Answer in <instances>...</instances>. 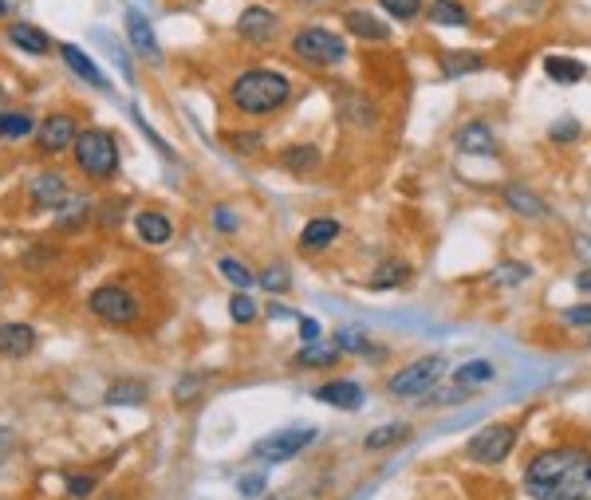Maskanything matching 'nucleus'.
<instances>
[{"label": "nucleus", "instance_id": "nucleus-1", "mask_svg": "<svg viewBox=\"0 0 591 500\" xmlns=\"http://www.w3.org/2000/svg\"><path fill=\"white\" fill-rule=\"evenodd\" d=\"M532 500H591V453L576 445L540 449L525 465Z\"/></svg>", "mask_w": 591, "mask_h": 500}, {"label": "nucleus", "instance_id": "nucleus-2", "mask_svg": "<svg viewBox=\"0 0 591 500\" xmlns=\"http://www.w3.org/2000/svg\"><path fill=\"white\" fill-rule=\"evenodd\" d=\"M229 107L237 115H249V119H264V115H276L292 103V79L284 71H272V67H245L233 75L229 83Z\"/></svg>", "mask_w": 591, "mask_h": 500}, {"label": "nucleus", "instance_id": "nucleus-3", "mask_svg": "<svg viewBox=\"0 0 591 500\" xmlns=\"http://www.w3.org/2000/svg\"><path fill=\"white\" fill-rule=\"evenodd\" d=\"M71 162L87 182H111L119 174V162H123L119 138L107 126H83L75 146H71Z\"/></svg>", "mask_w": 591, "mask_h": 500}, {"label": "nucleus", "instance_id": "nucleus-4", "mask_svg": "<svg viewBox=\"0 0 591 500\" xmlns=\"http://www.w3.org/2000/svg\"><path fill=\"white\" fill-rule=\"evenodd\" d=\"M292 56L304 63V67H316V71H328L347 63V40L339 32H331L324 24H304L292 32Z\"/></svg>", "mask_w": 591, "mask_h": 500}, {"label": "nucleus", "instance_id": "nucleus-5", "mask_svg": "<svg viewBox=\"0 0 591 500\" xmlns=\"http://www.w3.org/2000/svg\"><path fill=\"white\" fill-rule=\"evenodd\" d=\"M87 312L95 315L99 323H107V327H131V323L142 319V304H138V296H134L127 284L107 280V284L91 288Z\"/></svg>", "mask_w": 591, "mask_h": 500}, {"label": "nucleus", "instance_id": "nucleus-6", "mask_svg": "<svg viewBox=\"0 0 591 500\" xmlns=\"http://www.w3.org/2000/svg\"><path fill=\"white\" fill-rule=\"evenodd\" d=\"M442 375H446V359L442 355H422V359L406 363L402 371H394L387 378V390L394 398H426L442 382Z\"/></svg>", "mask_w": 591, "mask_h": 500}, {"label": "nucleus", "instance_id": "nucleus-7", "mask_svg": "<svg viewBox=\"0 0 591 500\" xmlns=\"http://www.w3.org/2000/svg\"><path fill=\"white\" fill-rule=\"evenodd\" d=\"M517 438H521L517 426H509V422H493V426H485V430H477V434L469 438L465 453H469V461H477V465H501V461L513 453Z\"/></svg>", "mask_w": 591, "mask_h": 500}, {"label": "nucleus", "instance_id": "nucleus-8", "mask_svg": "<svg viewBox=\"0 0 591 500\" xmlns=\"http://www.w3.org/2000/svg\"><path fill=\"white\" fill-rule=\"evenodd\" d=\"M79 130H83V126L75 123V115H71V111H52L48 119H40V123H36L32 142H36V150H40L44 158H56V154H64V150L75 146Z\"/></svg>", "mask_w": 591, "mask_h": 500}, {"label": "nucleus", "instance_id": "nucleus-9", "mask_svg": "<svg viewBox=\"0 0 591 500\" xmlns=\"http://www.w3.org/2000/svg\"><path fill=\"white\" fill-rule=\"evenodd\" d=\"M316 441V430L312 426H288V430H276L253 445V457L261 461H292L296 453H304L308 445Z\"/></svg>", "mask_w": 591, "mask_h": 500}, {"label": "nucleus", "instance_id": "nucleus-10", "mask_svg": "<svg viewBox=\"0 0 591 500\" xmlns=\"http://www.w3.org/2000/svg\"><path fill=\"white\" fill-rule=\"evenodd\" d=\"M237 36L253 48H268L280 36V12H272L268 4H245V12L237 16Z\"/></svg>", "mask_w": 591, "mask_h": 500}, {"label": "nucleus", "instance_id": "nucleus-11", "mask_svg": "<svg viewBox=\"0 0 591 500\" xmlns=\"http://www.w3.org/2000/svg\"><path fill=\"white\" fill-rule=\"evenodd\" d=\"M67 197H71V182H67L64 170H40V174L28 182V201H32V209L56 213Z\"/></svg>", "mask_w": 591, "mask_h": 500}, {"label": "nucleus", "instance_id": "nucleus-12", "mask_svg": "<svg viewBox=\"0 0 591 500\" xmlns=\"http://www.w3.org/2000/svg\"><path fill=\"white\" fill-rule=\"evenodd\" d=\"M123 24H127V40H131L134 52H138L142 60L162 63V44H158V36H154L150 16H142L138 8H127V12H123Z\"/></svg>", "mask_w": 591, "mask_h": 500}, {"label": "nucleus", "instance_id": "nucleus-13", "mask_svg": "<svg viewBox=\"0 0 591 500\" xmlns=\"http://www.w3.org/2000/svg\"><path fill=\"white\" fill-rule=\"evenodd\" d=\"M56 52H60V60L67 63V71H71L75 79H83V83L95 87V91H111V79L99 71V63H95L91 52H83L79 44H60Z\"/></svg>", "mask_w": 591, "mask_h": 500}, {"label": "nucleus", "instance_id": "nucleus-14", "mask_svg": "<svg viewBox=\"0 0 591 500\" xmlns=\"http://www.w3.org/2000/svg\"><path fill=\"white\" fill-rule=\"evenodd\" d=\"M343 28L355 36V40H367V44H387L391 40V24L383 16H375L371 8H351L343 16Z\"/></svg>", "mask_w": 591, "mask_h": 500}, {"label": "nucleus", "instance_id": "nucleus-15", "mask_svg": "<svg viewBox=\"0 0 591 500\" xmlns=\"http://www.w3.org/2000/svg\"><path fill=\"white\" fill-rule=\"evenodd\" d=\"M454 146H458L461 154H473V158H493V154H497V134H493V126L489 123L473 119V123L458 126Z\"/></svg>", "mask_w": 591, "mask_h": 500}, {"label": "nucleus", "instance_id": "nucleus-16", "mask_svg": "<svg viewBox=\"0 0 591 500\" xmlns=\"http://www.w3.org/2000/svg\"><path fill=\"white\" fill-rule=\"evenodd\" d=\"M131 225H134V233H138V241L150 245V249L170 245V237H174V221H170L162 209H138Z\"/></svg>", "mask_w": 591, "mask_h": 500}, {"label": "nucleus", "instance_id": "nucleus-17", "mask_svg": "<svg viewBox=\"0 0 591 500\" xmlns=\"http://www.w3.org/2000/svg\"><path fill=\"white\" fill-rule=\"evenodd\" d=\"M36 351V327L32 323H0V359H28Z\"/></svg>", "mask_w": 591, "mask_h": 500}, {"label": "nucleus", "instance_id": "nucleus-18", "mask_svg": "<svg viewBox=\"0 0 591 500\" xmlns=\"http://www.w3.org/2000/svg\"><path fill=\"white\" fill-rule=\"evenodd\" d=\"M316 398L335 406V410H359L363 398H367V390L359 382H351V378H331L324 386H316Z\"/></svg>", "mask_w": 591, "mask_h": 500}, {"label": "nucleus", "instance_id": "nucleus-19", "mask_svg": "<svg viewBox=\"0 0 591 500\" xmlns=\"http://www.w3.org/2000/svg\"><path fill=\"white\" fill-rule=\"evenodd\" d=\"M505 205H509L517 217H525V221H548V217H552L548 201H540L532 189L517 186V182H509V186H505Z\"/></svg>", "mask_w": 591, "mask_h": 500}, {"label": "nucleus", "instance_id": "nucleus-20", "mask_svg": "<svg viewBox=\"0 0 591 500\" xmlns=\"http://www.w3.org/2000/svg\"><path fill=\"white\" fill-rule=\"evenodd\" d=\"M8 44L20 48L24 56H48V52H52V36H48L44 28L28 24V20H16V24L8 28Z\"/></svg>", "mask_w": 591, "mask_h": 500}, {"label": "nucleus", "instance_id": "nucleus-21", "mask_svg": "<svg viewBox=\"0 0 591 500\" xmlns=\"http://www.w3.org/2000/svg\"><path fill=\"white\" fill-rule=\"evenodd\" d=\"M52 217H56V229H60V233H75V229H83V225H87V217H95V205H91L83 193H75V189H71V197H67Z\"/></svg>", "mask_w": 591, "mask_h": 500}, {"label": "nucleus", "instance_id": "nucleus-22", "mask_svg": "<svg viewBox=\"0 0 591 500\" xmlns=\"http://www.w3.org/2000/svg\"><path fill=\"white\" fill-rule=\"evenodd\" d=\"M280 166H284L288 174H296V178H308V174H316V170H320V150H316V146H308V142L284 146V150H280Z\"/></svg>", "mask_w": 591, "mask_h": 500}, {"label": "nucleus", "instance_id": "nucleus-23", "mask_svg": "<svg viewBox=\"0 0 591 500\" xmlns=\"http://www.w3.org/2000/svg\"><path fill=\"white\" fill-rule=\"evenodd\" d=\"M339 237V221L335 217H312L300 233V249L304 252H324Z\"/></svg>", "mask_w": 591, "mask_h": 500}, {"label": "nucleus", "instance_id": "nucleus-24", "mask_svg": "<svg viewBox=\"0 0 591 500\" xmlns=\"http://www.w3.org/2000/svg\"><path fill=\"white\" fill-rule=\"evenodd\" d=\"M146 398H150V386H146L142 378H119V382L107 386V394H103L107 406H142Z\"/></svg>", "mask_w": 591, "mask_h": 500}, {"label": "nucleus", "instance_id": "nucleus-25", "mask_svg": "<svg viewBox=\"0 0 591 500\" xmlns=\"http://www.w3.org/2000/svg\"><path fill=\"white\" fill-rule=\"evenodd\" d=\"M426 20L442 24V28H465L473 16H469V8L461 0H430L426 4Z\"/></svg>", "mask_w": 591, "mask_h": 500}, {"label": "nucleus", "instance_id": "nucleus-26", "mask_svg": "<svg viewBox=\"0 0 591 500\" xmlns=\"http://www.w3.org/2000/svg\"><path fill=\"white\" fill-rule=\"evenodd\" d=\"M343 359V351L335 347V343H304V351H296V367H308V371H328V367H335Z\"/></svg>", "mask_w": 591, "mask_h": 500}, {"label": "nucleus", "instance_id": "nucleus-27", "mask_svg": "<svg viewBox=\"0 0 591 500\" xmlns=\"http://www.w3.org/2000/svg\"><path fill=\"white\" fill-rule=\"evenodd\" d=\"M406 280H410V264H402V260H383V264L371 272L367 288H371V292H391V288H402Z\"/></svg>", "mask_w": 591, "mask_h": 500}, {"label": "nucleus", "instance_id": "nucleus-28", "mask_svg": "<svg viewBox=\"0 0 591 500\" xmlns=\"http://www.w3.org/2000/svg\"><path fill=\"white\" fill-rule=\"evenodd\" d=\"M544 75L552 83H580V79H588V63H580L576 56H548Z\"/></svg>", "mask_w": 591, "mask_h": 500}, {"label": "nucleus", "instance_id": "nucleus-29", "mask_svg": "<svg viewBox=\"0 0 591 500\" xmlns=\"http://www.w3.org/2000/svg\"><path fill=\"white\" fill-rule=\"evenodd\" d=\"M36 134V119L28 111H0V142H20Z\"/></svg>", "mask_w": 591, "mask_h": 500}, {"label": "nucleus", "instance_id": "nucleus-30", "mask_svg": "<svg viewBox=\"0 0 591 500\" xmlns=\"http://www.w3.org/2000/svg\"><path fill=\"white\" fill-rule=\"evenodd\" d=\"M493 378H497V367H493L489 359H469V363H461L458 371H454V382L469 386V390H477V386H489Z\"/></svg>", "mask_w": 591, "mask_h": 500}, {"label": "nucleus", "instance_id": "nucleus-31", "mask_svg": "<svg viewBox=\"0 0 591 500\" xmlns=\"http://www.w3.org/2000/svg\"><path fill=\"white\" fill-rule=\"evenodd\" d=\"M532 280V268L521 264V260H501L493 272H489V284H497V288H521Z\"/></svg>", "mask_w": 591, "mask_h": 500}, {"label": "nucleus", "instance_id": "nucleus-32", "mask_svg": "<svg viewBox=\"0 0 591 500\" xmlns=\"http://www.w3.org/2000/svg\"><path fill=\"white\" fill-rule=\"evenodd\" d=\"M485 67V56L481 52H446L442 56V75L446 79H458V75H473Z\"/></svg>", "mask_w": 591, "mask_h": 500}, {"label": "nucleus", "instance_id": "nucleus-33", "mask_svg": "<svg viewBox=\"0 0 591 500\" xmlns=\"http://www.w3.org/2000/svg\"><path fill=\"white\" fill-rule=\"evenodd\" d=\"M217 272H221V276H225V280H229L237 292H249V288L257 284V272H249V268H245L237 256H221V260H217Z\"/></svg>", "mask_w": 591, "mask_h": 500}, {"label": "nucleus", "instance_id": "nucleus-34", "mask_svg": "<svg viewBox=\"0 0 591 500\" xmlns=\"http://www.w3.org/2000/svg\"><path fill=\"white\" fill-rule=\"evenodd\" d=\"M406 438H410V426L391 422V426H379V430H371L363 445H367L371 453H379V449H391V445H398V441H406Z\"/></svg>", "mask_w": 591, "mask_h": 500}, {"label": "nucleus", "instance_id": "nucleus-35", "mask_svg": "<svg viewBox=\"0 0 591 500\" xmlns=\"http://www.w3.org/2000/svg\"><path fill=\"white\" fill-rule=\"evenodd\" d=\"M335 347H339L343 355H375V359H383V347H379V351H371V339H363V335H359V331H351V327L335 331Z\"/></svg>", "mask_w": 591, "mask_h": 500}, {"label": "nucleus", "instance_id": "nucleus-36", "mask_svg": "<svg viewBox=\"0 0 591 500\" xmlns=\"http://www.w3.org/2000/svg\"><path fill=\"white\" fill-rule=\"evenodd\" d=\"M257 284L268 288L272 296H284L292 288V272H288V264H268V268L257 272Z\"/></svg>", "mask_w": 591, "mask_h": 500}, {"label": "nucleus", "instance_id": "nucleus-37", "mask_svg": "<svg viewBox=\"0 0 591 500\" xmlns=\"http://www.w3.org/2000/svg\"><path fill=\"white\" fill-rule=\"evenodd\" d=\"M379 8H383L391 20L410 24V20H418V16L426 12V0H379Z\"/></svg>", "mask_w": 591, "mask_h": 500}, {"label": "nucleus", "instance_id": "nucleus-38", "mask_svg": "<svg viewBox=\"0 0 591 500\" xmlns=\"http://www.w3.org/2000/svg\"><path fill=\"white\" fill-rule=\"evenodd\" d=\"M123 213H127V201H123V197H107V201L95 209V221H99L103 229H119V225H123Z\"/></svg>", "mask_w": 591, "mask_h": 500}, {"label": "nucleus", "instance_id": "nucleus-39", "mask_svg": "<svg viewBox=\"0 0 591 500\" xmlns=\"http://www.w3.org/2000/svg\"><path fill=\"white\" fill-rule=\"evenodd\" d=\"M131 119L138 123V130H142V138H146V142H150V146H154V150H158L162 158H174V146H170V142H166V138H162V134H158L154 126L142 119V111H138V107H131Z\"/></svg>", "mask_w": 591, "mask_h": 500}, {"label": "nucleus", "instance_id": "nucleus-40", "mask_svg": "<svg viewBox=\"0 0 591 500\" xmlns=\"http://www.w3.org/2000/svg\"><path fill=\"white\" fill-rule=\"evenodd\" d=\"M64 481H67V497L71 500H87L91 493H95V473H64Z\"/></svg>", "mask_w": 591, "mask_h": 500}, {"label": "nucleus", "instance_id": "nucleus-41", "mask_svg": "<svg viewBox=\"0 0 591 500\" xmlns=\"http://www.w3.org/2000/svg\"><path fill=\"white\" fill-rule=\"evenodd\" d=\"M209 221H213V229H217V233H225V237H233V233L241 229V217H237L229 205H213Z\"/></svg>", "mask_w": 591, "mask_h": 500}, {"label": "nucleus", "instance_id": "nucleus-42", "mask_svg": "<svg viewBox=\"0 0 591 500\" xmlns=\"http://www.w3.org/2000/svg\"><path fill=\"white\" fill-rule=\"evenodd\" d=\"M95 40H99V44H103V48H107V52H111L115 60H119V71H123V79H127V83H134V67H131V60H127V52H123V48H119V44H115V40H111V36H107L103 28H95Z\"/></svg>", "mask_w": 591, "mask_h": 500}, {"label": "nucleus", "instance_id": "nucleus-43", "mask_svg": "<svg viewBox=\"0 0 591 500\" xmlns=\"http://www.w3.org/2000/svg\"><path fill=\"white\" fill-rule=\"evenodd\" d=\"M201 390H205V378H201V375H186L182 382H178V386H174V402H178V406H190Z\"/></svg>", "mask_w": 591, "mask_h": 500}, {"label": "nucleus", "instance_id": "nucleus-44", "mask_svg": "<svg viewBox=\"0 0 591 500\" xmlns=\"http://www.w3.org/2000/svg\"><path fill=\"white\" fill-rule=\"evenodd\" d=\"M229 319H233V323H253V319H257V304H253L245 292H237V296L229 300Z\"/></svg>", "mask_w": 591, "mask_h": 500}, {"label": "nucleus", "instance_id": "nucleus-45", "mask_svg": "<svg viewBox=\"0 0 591 500\" xmlns=\"http://www.w3.org/2000/svg\"><path fill=\"white\" fill-rule=\"evenodd\" d=\"M584 130H580V123L576 119H560V123H552V130H548V138L552 142H576Z\"/></svg>", "mask_w": 591, "mask_h": 500}, {"label": "nucleus", "instance_id": "nucleus-46", "mask_svg": "<svg viewBox=\"0 0 591 500\" xmlns=\"http://www.w3.org/2000/svg\"><path fill=\"white\" fill-rule=\"evenodd\" d=\"M564 327H591V304H576V308H564L560 312Z\"/></svg>", "mask_w": 591, "mask_h": 500}, {"label": "nucleus", "instance_id": "nucleus-47", "mask_svg": "<svg viewBox=\"0 0 591 500\" xmlns=\"http://www.w3.org/2000/svg\"><path fill=\"white\" fill-rule=\"evenodd\" d=\"M261 134H229V146L237 150V154H257L261 150Z\"/></svg>", "mask_w": 591, "mask_h": 500}, {"label": "nucleus", "instance_id": "nucleus-48", "mask_svg": "<svg viewBox=\"0 0 591 500\" xmlns=\"http://www.w3.org/2000/svg\"><path fill=\"white\" fill-rule=\"evenodd\" d=\"M60 256V249H48V245H36V249H28V256H24V264L28 268H40V264H52Z\"/></svg>", "mask_w": 591, "mask_h": 500}, {"label": "nucleus", "instance_id": "nucleus-49", "mask_svg": "<svg viewBox=\"0 0 591 500\" xmlns=\"http://www.w3.org/2000/svg\"><path fill=\"white\" fill-rule=\"evenodd\" d=\"M296 327H300V339H304V343H316V339H320V323H316L312 315H296Z\"/></svg>", "mask_w": 591, "mask_h": 500}, {"label": "nucleus", "instance_id": "nucleus-50", "mask_svg": "<svg viewBox=\"0 0 591 500\" xmlns=\"http://www.w3.org/2000/svg\"><path fill=\"white\" fill-rule=\"evenodd\" d=\"M237 489H241L245 497H257V493L264 489V473H257V477H241V485H237Z\"/></svg>", "mask_w": 591, "mask_h": 500}, {"label": "nucleus", "instance_id": "nucleus-51", "mask_svg": "<svg viewBox=\"0 0 591 500\" xmlns=\"http://www.w3.org/2000/svg\"><path fill=\"white\" fill-rule=\"evenodd\" d=\"M12 445H16V438H12V430H4V426H0V461H4L8 453H12Z\"/></svg>", "mask_w": 591, "mask_h": 500}, {"label": "nucleus", "instance_id": "nucleus-52", "mask_svg": "<svg viewBox=\"0 0 591 500\" xmlns=\"http://www.w3.org/2000/svg\"><path fill=\"white\" fill-rule=\"evenodd\" d=\"M572 245H576V252H580V256H584V260L591 264V237H588V233H580Z\"/></svg>", "mask_w": 591, "mask_h": 500}, {"label": "nucleus", "instance_id": "nucleus-53", "mask_svg": "<svg viewBox=\"0 0 591 500\" xmlns=\"http://www.w3.org/2000/svg\"><path fill=\"white\" fill-rule=\"evenodd\" d=\"M268 315H272V319H296V312H292V308H284V304H276V300L268 304Z\"/></svg>", "mask_w": 591, "mask_h": 500}, {"label": "nucleus", "instance_id": "nucleus-54", "mask_svg": "<svg viewBox=\"0 0 591 500\" xmlns=\"http://www.w3.org/2000/svg\"><path fill=\"white\" fill-rule=\"evenodd\" d=\"M576 288H580V292H591V268H584V272L576 276Z\"/></svg>", "mask_w": 591, "mask_h": 500}, {"label": "nucleus", "instance_id": "nucleus-55", "mask_svg": "<svg viewBox=\"0 0 591 500\" xmlns=\"http://www.w3.org/2000/svg\"><path fill=\"white\" fill-rule=\"evenodd\" d=\"M0 16H8V0H0Z\"/></svg>", "mask_w": 591, "mask_h": 500}, {"label": "nucleus", "instance_id": "nucleus-56", "mask_svg": "<svg viewBox=\"0 0 591 500\" xmlns=\"http://www.w3.org/2000/svg\"><path fill=\"white\" fill-rule=\"evenodd\" d=\"M296 4H320V0H296Z\"/></svg>", "mask_w": 591, "mask_h": 500}, {"label": "nucleus", "instance_id": "nucleus-57", "mask_svg": "<svg viewBox=\"0 0 591 500\" xmlns=\"http://www.w3.org/2000/svg\"><path fill=\"white\" fill-rule=\"evenodd\" d=\"M0 292H4V276H0Z\"/></svg>", "mask_w": 591, "mask_h": 500}]
</instances>
